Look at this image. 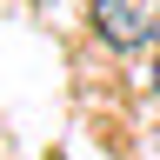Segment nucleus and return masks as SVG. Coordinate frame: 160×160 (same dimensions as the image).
<instances>
[{"label": "nucleus", "mask_w": 160, "mask_h": 160, "mask_svg": "<svg viewBox=\"0 0 160 160\" xmlns=\"http://www.w3.org/2000/svg\"><path fill=\"white\" fill-rule=\"evenodd\" d=\"M87 13H93V33L120 53L160 40V0H87Z\"/></svg>", "instance_id": "f257e3e1"}, {"label": "nucleus", "mask_w": 160, "mask_h": 160, "mask_svg": "<svg viewBox=\"0 0 160 160\" xmlns=\"http://www.w3.org/2000/svg\"><path fill=\"white\" fill-rule=\"evenodd\" d=\"M147 80H153V93H160V60H153V73H147Z\"/></svg>", "instance_id": "f03ea898"}]
</instances>
